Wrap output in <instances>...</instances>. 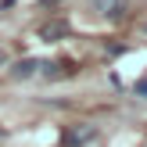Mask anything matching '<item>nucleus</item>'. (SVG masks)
<instances>
[{
    "label": "nucleus",
    "instance_id": "6",
    "mask_svg": "<svg viewBox=\"0 0 147 147\" xmlns=\"http://www.w3.org/2000/svg\"><path fill=\"white\" fill-rule=\"evenodd\" d=\"M133 90H136V97H144V100H147V76H144V79H136Z\"/></svg>",
    "mask_w": 147,
    "mask_h": 147
},
{
    "label": "nucleus",
    "instance_id": "1",
    "mask_svg": "<svg viewBox=\"0 0 147 147\" xmlns=\"http://www.w3.org/2000/svg\"><path fill=\"white\" fill-rule=\"evenodd\" d=\"M72 29H68V22H47V25H40V40H47V43H57V40H65Z\"/></svg>",
    "mask_w": 147,
    "mask_h": 147
},
{
    "label": "nucleus",
    "instance_id": "4",
    "mask_svg": "<svg viewBox=\"0 0 147 147\" xmlns=\"http://www.w3.org/2000/svg\"><path fill=\"white\" fill-rule=\"evenodd\" d=\"M43 68V61H36V57H25V61H18L11 68V79H29V76H36V72Z\"/></svg>",
    "mask_w": 147,
    "mask_h": 147
},
{
    "label": "nucleus",
    "instance_id": "2",
    "mask_svg": "<svg viewBox=\"0 0 147 147\" xmlns=\"http://www.w3.org/2000/svg\"><path fill=\"white\" fill-rule=\"evenodd\" d=\"M86 4L93 7V11H100V14H108V18H122V11H126V4L122 0H86Z\"/></svg>",
    "mask_w": 147,
    "mask_h": 147
},
{
    "label": "nucleus",
    "instance_id": "9",
    "mask_svg": "<svg viewBox=\"0 0 147 147\" xmlns=\"http://www.w3.org/2000/svg\"><path fill=\"white\" fill-rule=\"evenodd\" d=\"M43 4H57V0H43Z\"/></svg>",
    "mask_w": 147,
    "mask_h": 147
},
{
    "label": "nucleus",
    "instance_id": "8",
    "mask_svg": "<svg viewBox=\"0 0 147 147\" xmlns=\"http://www.w3.org/2000/svg\"><path fill=\"white\" fill-rule=\"evenodd\" d=\"M0 4H4V7H11V4H14V0H0Z\"/></svg>",
    "mask_w": 147,
    "mask_h": 147
},
{
    "label": "nucleus",
    "instance_id": "3",
    "mask_svg": "<svg viewBox=\"0 0 147 147\" xmlns=\"http://www.w3.org/2000/svg\"><path fill=\"white\" fill-rule=\"evenodd\" d=\"M76 65L72 61H43V76L47 79H61V76H72Z\"/></svg>",
    "mask_w": 147,
    "mask_h": 147
},
{
    "label": "nucleus",
    "instance_id": "7",
    "mask_svg": "<svg viewBox=\"0 0 147 147\" xmlns=\"http://www.w3.org/2000/svg\"><path fill=\"white\" fill-rule=\"evenodd\" d=\"M4 65H7V54H4V50H0V68H4Z\"/></svg>",
    "mask_w": 147,
    "mask_h": 147
},
{
    "label": "nucleus",
    "instance_id": "5",
    "mask_svg": "<svg viewBox=\"0 0 147 147\" xmlns=\"http://www.w3.org/2000/svg\"><path fill=\"white\" fill-rule=\"evenodd\" d=\"M86 140H93V129L90 126H83V129H68V133H65V147H83Z\"/></svg>",
    "mask_w": 147,
    "mask_h": 147
}]
</instances>
